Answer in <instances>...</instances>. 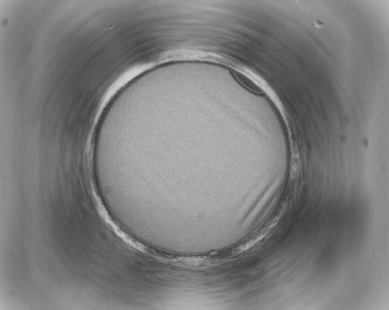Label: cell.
Returning a JSON list of instances; mask_svg holds the SVG:
<instances>
[{
  "label": "cell",
  "mask_w": 389,
  "mask_h": 310,
  "mask_svg": "<svg viewBox=\"0 0 389 310\" xmlns=\"http://www.w3.org/2000/svg\"><path fill=\"white\" fill-rule=\"evenodd\" d=\"M232 74L236 80L240 83L241 85H243L246 88L248 89L251 92L261 94L263 93V91L262 88L259 87L255 82H254L250 78L244 75L243 73L239 72L237 70L232 71Z\"/></svg>",
  "instance_id": "6da1fadb"
}]
</instances>
